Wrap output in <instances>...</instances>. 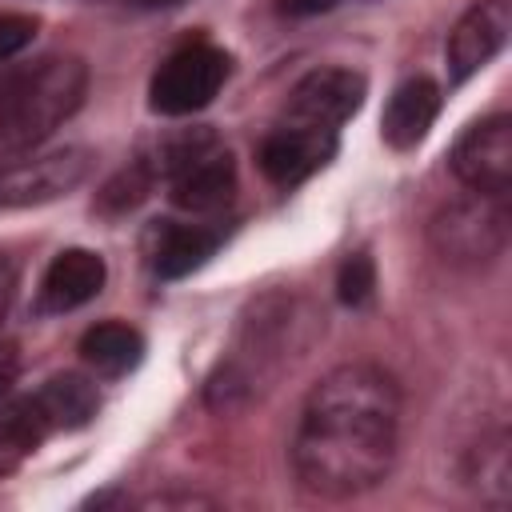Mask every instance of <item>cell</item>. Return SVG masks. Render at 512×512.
Returning a JSON list of instances; mask_svg holds the SVG:
<instances>
[{
	"label": "cell",
	"instance_id": "44dd1931",
	"mask_svg": "<svg viewBox=\"0 0 512 512\" xmlns=\"http://www.w3.org/2000/svg\"><path fill=\"white\" fill-rule=\"evenodd\" d=\"M336 0H280V12L288 16H316V12H328Z\"/></svg>",
	"mask_w": 512,
	"mask_h": 512
},
{
	"label": "cell",
	"instance_id": "ac0fdd59",
	"mask_svg": "<svg viewBox=\"0 0 512 512\" xmlns=\"http://www.w3.org/2000/svg\"><path fill=\"white\" fill-rule=\"evenodd\" d=\"M372 288H376V268H372V256H364V252L348 256V260L340 264V272H336V296H340V304L360 308V304L372 296Z\"/></svg>",
	"mask_w": 512,
	"mask_h": 512
},
{
	"label": "cell",
	"instance_id": "52a82bcc",
	"mask_svg": "<svg viewBox=\"0 0 512 512\" xmlns=\"http://www.w3.org/2000/svg\"><path fill=\"white\" fill-rule=\"evenodd\" d=\"M452 172L484 196H508L512 188V120L488 116L472 124L452 148Z\"/></svg>",
	"mask_w": 512,
	"mask_h": 512
},
{
	"label": "cell",
	"instance_id": "8992f818",
	"mask_svg": "<svg viewBox=\"0 0 512 512\" xmlns=\"http://www.w3.org/2000/svg\"><path fill=\"white\" fill-rule=\"evenodd\" d=\"M92 172L88 148H56L44 156H24L0 164V208H32L68 196Z\"/></svg>",
	"mask_w": 512,
	"mask_h": 512
},
{
	"label": "cell",
	"instance_id": "7402d4cb",
	"mask_svg": "<svg viewBox=\"0 0 512 512\" xmlns=\"http://www.w3.org/2000/svg\"><path fill=\"white\" fill-rule=\"evenodd\" d=\"M12 292H16V272H12V264L0 256V320H4V312H8V304H12Z\"/></svg>",
	"mask_w": 512,
	"mask_h": 512
},
{
	"label": "cell",
	"instance_id": "cb8c5ba5",
	"mask_svg": "<svg viewBox=\"0 0 512 512\" xmlns=\"http://www.w3.org/2000/svg\"><path fill=\"white\" fill-rule=\"evenodd\" d=\"M136 4H148V8H156V4H180V0H136Z\"/></svg>",
	"mask_w": 512,
	"mask_h": 512
},
{
	"label": "cell",
	"instance_id": "2e32d148",
	"mask_svg": "<svg viewBox=\"0 0 512 512\" xmlns=\"http://www.w3.org/2000/svg\"><path fill=\"white\" fill-rule=\"evenodd\" d=\"M44 416L52 428H84L96 408H100V396H96V384H88L84 376L76 372H64V376H52L40 392H36Z\"/></svg>",
	"mask_w": 512,
	"mask_h": 512
},
{
	"label": "cell",
	"instance_id": "ffe728a7",
	"mask_svg": "<svg viewBox=\"0 0 512 512\" xmlns=\"http://www.w3.org/2000/svg\"><path fill=\"white\" fill-rule=\"evenodd\" d=\"M16 372H20V352L12 340H0V396H8V388L16 384Z\"/></svg>",
	"mask_w": 512,
	"mask_h": 512
},
{
	"label": "cell",
	"instance_id": "7a4b0ae2",
	"mask_svg": "<svg viewBox=\"0 0 512 512\" xmlns=\"http://www.w3.org/2000/svg\"><path fill=\"white\" fill-rule=\"evenodd\" d=\"M88 92V68L76 56H48L16 76V92L0 120V156H24L44 144Z\"/></svg>",
	"mask_w": 512,
	"mask_h": 512
},
{
	"label": "cell",
	"instance_id": "9a60e30c",
	"mask_svg": "<svg viewBox=\"0 0 512 512\" xmlns=\"http://www.w3.org/2000/svg\"><path fill=\"white\" fill-rule=\"evenodd\" d=\"M80 356L100 376H124L144 360V336L128 324H96L80 340Z\"/></svg>",
	"mask_w": 512,
	"mask_h": 512
},
{
	"label": "cell",
	"instance_id": "5bb4252c",
	"mask_svg": "<svg viewBox=\"0 0 512 512\" xmlns=\"http://www.w3.org/2000/svg\"><path fill=\"white\" fill-rule=\"evenodd\" d=\"M48 432H52V424L36 396H8L0 404V468L36 452Z\"/></svg>",
	"mask_w": 512,
	"mask_h": 512
},
{
	"label": "cell",
	"instance_id": "9c48e42d",
	"mask_svg": "<svg viewBox=\"0 0 512 512\" xmlns=\"http://www.w3.org/2000/svg\"><path fill=\"white\" fill-rule=\"evenodd\" d=\"M332 152H336V132L332 128L292 124V128H276L260 144L256 160H260V168H264V176L272 184L288 188V184L308 180L316 168H324L332 160Z\"/></svg>",
	"mask_w": 512,
	"mask_h": 512
},
{
	"label": "cell",
	"instance_id": "5b68a950",
	"mask_svg": "<svg viewBox=\"0 0 512 512\" xmlns=\"http://www.w3.org/2000/svg\"><path fill=\"white\" fill-rule=\"evenodd\" d=\"M228 52L212 48V44H188L180 52H172L156 76H152V88H148V100L156 112L164 116H188V112H200L204 104H212V96L224 88L228 80Z\"/></svg>",
	"mask_w": 512,
	"mask_h": 512
},
{
	"label": "cell",
	"instance_id": "8fae6325",
	"mask_svg": "<svg viewBox=\"0 0 512 512\" xmlns=\"http://www.w3.org/2000/svg\"><path fill=\"white\" fill-rule=\"evenodd\" d=\"M104 276H108L104 256H96L88 248H68L48 264V272L40 280V308L44 312H72L104 288Z\"/></svg>",
	"mask_w": 512,
	"mask_h": 512
},
{
	"label": "cell",
	"instance_id": "603a6c76",
	"mask_svg": "<svg viewBox=\"0 0 512 512\" xmlns=\"http://www.w3.org/2000/svg\"><path fill=\"white\" fill-rule=\"evenodd\" d=\"M16 76H20V72H4V76H0V120H4L8 100H12V92H16Z\"/></svg>",
	"mask_w": 512,
	"mask_h": 512
},
{
	"label": "cell",
	"instance_id": "e0dca14e",
	"mask_svg": "<svg viewBox=\"0 0 512 512\" xmlns=\"http://www.w3.org/2000/svg\"><path fill=\"white\" fill-rule=\"evenodd\" d=\"M156 184V168L152 160H132L128 168H120L104 188H100V208L104 212H128L136 208Z\"/></svg>",
	"mask_w": 512,
	"mask_h": 512
},
{
	"label": "cell",
	"instance_id": "4fadbf2b",
	"mask_svg": "<svg viewBox=\"0 0 512 512\" xmlns=\"http://www.w3.org/2000/svg\"><path fill=\"white\" fill-rule=\"evenodd\" d=\"M220 248V232L196 228V224H156L152 228V268L164 280H180L196 272L212 252Z\"/></svg>",
	"mask_w": 512,
	"mask_h": 512
},
{
	"label": "cell",
	"instance_id": "7c38bea8",
	"mask_svg": "<svg viewBox=\"0 0 512 512\" xmlns=\"http://www.w3.org/2000/svg\"><path fill=\"white\" fill-rule=\"evenodd\" d=\"M436 112H440V88H436V80L412 76V80H404V84L388 96L384 116H380V132H384V140H388L392 148H400V152H404V148H416V144L428 136Z\"/></svg>",
	"mask_w": 512,
	"mask_h": 512
},
{
	"label": "cell",
	"instance_id": "6da1fadb",
	"mask_svg": "<svg viewBox=\"0 0 512 512\" xmlns=\"http://www.w3.org/2000/svg\"><path fill=\"white\" fill-rule=\"evenodd\" d=\"M400 388L376 364H340L304 400L292 468L316 496L344 500L376 488L396 460Z\"/></svg>",
	"mask_w": 512,
	"mask_h": 512
},
{
	"label": "cell",
	"instance_id": "3957f363",
	"mask_svg": "<svg viewBox=\"0 0 512 512\" xmlns=\"http://www.w3.org/2000/svg\"><path fill=\"white\" fill-rule=\"evenodd\" d=\"M152 168L156 176H168L172 200L188 212H216L236 192V164L208 128H192L160 144Z\"/></svg>",
	"mask_w": 512,
	"mask_h": 512
},
{
	"label": "cell",
	"instance_id": "ba28073f",
	"mask_svg": "<svg viewBox=\"0 0 512 512\" xmlns=\"http://www.w3.org/2000/svg\"><path fill=\"white\" fill-rule=\"evenodd\" d=\"M364 100V76L352 68H316L308 72L288 100V112L296 124L312 128H336L344 124Z\"/></svg>",
	"mask_w": 512,
	"mask_h": 512
},
{
	"label": "cell",
	"instance_id": "30bf717a",
	"mask_svg": "<svg viewBox=\"0 0 512 512\" xmlns=\"http://www.w3.org/2000/svg\"><path fill=\"white\" fill-rule=\"evenodd\" d=\"M508 28H512V12H508L504 0L472 4L448 36V72H452V80L460 84L472 72H480L504 48Z\"/></svg>",
	"mask_w": 512,
	"mask_h": 512
},
{
	"label": "cell",
	"instance_id": "277c9868",
	"mask_svg": "<svg viewBox=\"0 0 512 512\" xmlns=\"http://www.w3.org/2000/svg\"><path fill=\"white\" fill-rule=\"evenodd\" d=\"M432 248L452 264H484L508 240V208L504 196L472 192L464 200L444 204L428 224Z\"/></svg>",
	"mask_w": 512,
	"mask_h": 512
},
{
	"label": "cell",
	"instance_id": "d6986e66",
	"mask_svg": "<svg viewBox=\"0 0 512 512\" xmlns=\"http://www.w3.org/2000/svg\"><path fill=\"white\" fill-rule=\"evenodd\" d=\"M36 36V20L20 16V12H0V64L12 60L16 52H24Z\"/></svg>",
	"mask_w": 512,
	"mask_h": 512
}]
</instances>
